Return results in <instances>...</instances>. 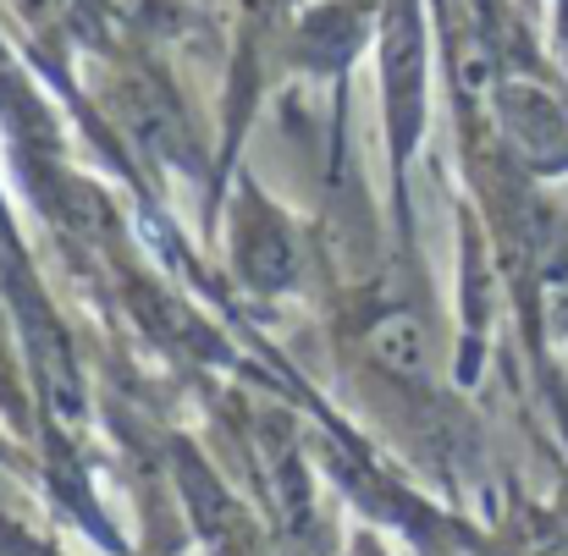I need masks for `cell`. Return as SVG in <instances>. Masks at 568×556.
<instances>
[{
  "mask_svg": "<svg viewBox=\"0 0 568 556\" xmlns=\"http://www.w3.org/2000/svg\"><path fill=\"white\" fill-rule=\"evenodd\" d=\"M497 100H503V127H508V138H514L530 161H541V166L568 161V111L547 89H536V83H508Z\"/></svg>",
  "mask_w": 568,
  "mask_h": 556,
  "instance_id": "6da1fadb",
  "label": "cell"
},
{
  "mask_svg": "<svg viewBox=\"0 0 568 556\" xmlns=\"http://www.w3.org/2000/svg\"><path fill=\"white\" fill-rule=\"evenodd\" d=\"M371 359L392 374H425L430 364V342H425V326L408 315V309H392L371 326Z\"/></svg>",
  "mask_w": 568,
  "mask_h": 556,
  "instance_id": "7a4b0ae2",
  "label": "cell"
},
{
  "mask_svg": "<svg viewBox=\"0 0 568 556\" xmlns=\"http://www.w3.org/2000/svg\"><path fill=\"white\" fill-rule=\"evenodd\" d=\"M22 11L33 22H67L72 17V0H22Z\"/></svg>",
  "mask_w": 568,
  "mask_h": 556,
  "instance_id": "3957f363",
  "label": "cell"
}]
</instances>
